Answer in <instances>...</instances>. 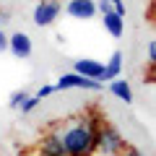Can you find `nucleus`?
I'll return each instance as SVG.
<instances>
[{"mask_svg":"<svg viewBox=\"0 0 156 156\" xmlns=\"http://www.w3.org/2000/svg\"><path fill=\"white\" fill-rule=\"evenodd\" d=\"M109 91H112V96L122 99L125 104L133 101V89H130V83L125 81V78H115V81H109Z\"/></svg>","mask_w":156,"mask_h":156,"instance_id":"nucleus-10","label":"nucleus"},{"mask_svg":"<svg viewBox=\"0 0 156 156\" xmlns=\"http://www.w3.org/2000/svg\"><path fill=\"white\" fill-rule=\"evenodd\" d=\"M65 13L70 18H78V21H89L99 13V8H96L94 0H70L65 5Z\"/></svg>","mask_w":156,"mask_h":156,"instance_id":"nucleus-5","label":"nucleus"},{"mask_svg":"<svg viewBox=\"0 0 156 156\" xmlns=\"http://www.w3.org/2000/svg\"><path fill=\"white\" fill-rule=\"evenodd\" d=\"M60 13H62V3H57V0H42L34 8V23L37 26H50V23L57 21Z\"/></svg>","mask_w":156,"mask_h":156,"instance_id":"nucleus-4","label":"nucleus"},{"mask_svg":"<svg viewBox=\"0 0 156 156\" xmlns=\"http://www.w3.org/2000/svg\"><path fill=\"white\" fill-rule=\"evenodd\" d=\"M125 156H143V154H140L138 148H133V146H128V148H125Z\"/></svg>","mask_w":156,"mask_h":156,"instance_id":"nucleus-18","label":"nucleus"},{"mask_svg":"<svg viewBox=\"0 0 156 156\" xmlns=\"http://www.w3.org/2000/svg\"><path fill=\"white\" fill-rule=\"evenodd\" d=\"M62 89H89V91H101L104 89V81H96V78H86L81 73H68V76H60L57 81V91Z\"/></svg>","mask_w":156,"mask_h":156,"instance_id":"nucleus-3","label":"nucleus"},{"mask_svg":"<svg viewBox=\"0 0 156 156\" xmlns=\"http://www.w3.org/2000/svg\"><path fill=\"white\" fill-rule=\"evenodd\" d=\"M3 52H8V37L3 34V29H0V55Z\"/></svg>","mask_w":156,"mask_h":156,"instance_id":"nucleus-17","label":"nucleus"},{"mask_svg":"<svg viewBox=\"0 0 156 156\" xmlns=\"http://www.w3.org/2000/svg\"><path fill=\"white\" fill-rule=\"evenodd\" d=\"M146 52H148V65H151V68H156V39H151V42H148Z\"/></svg>","mask_w":156,"mask_h":156,"instance_id":"nucleus-13","label":"nucleus"},{"mask_svg":"<svg viewBox=\"0 0 156 156\" xmlns=\"http://www.w3.org/2000/svg\"><path fill=\"white\" fill-rule=\"evenodd\" d=\"M8 52L13 57H18V60H26L31 55V39H29V34H23V31L11 34L8 37Z\"/></svg>","mask_w":156,"mask_h":156,"instance_id":"nucleus-6","label":"nucleus"},{"mask_svg":"<svg viewBox=\"0 0 156 156\" xmlns=\"http://www.w3.org/2000/svg\"><path fill=\"white\" fill-rule=\"evenodd\" d=\"M73 68H76V73H81V76H86V78L104 81V62H99V60H89V57H83V60L73 62Z\"/></svg>","mask_w":156,"mask_h":156,"instance_id":"nucleus-7","label":"nucleus"},{"mask_svg":"<svg viewBox=\"0 0 156 156\" xmlns=\"http://www.w3.org/2000/svg\"><path fill=\"white\" fill-rule=\"evenodd\" d=\"M37 101H39L37 96H29V99H26V101L21 104V112H23V115H29V112H31L34 107H37Z\"/></svg>","mask_w":156,"mask_h":156,"instance_id":"nucleus-16","label":"nucleus"},{"mask_svg":"<svg viewBox=\"0 0 156 156\" xmlns=\"http://www.w3.org/2000/svg\"><path fill=\"white\" fill-rule=\"evenodd\" d=\"M125 140L122 135H120V130L109 128V125H104V128H99V135H96V151H99L101 156H125Z\"/></svg>","mask_w":156,"mask_h":156,"instance_id":"nucleus-2","label":"nucleus"},{"mask_svg":"<svg viewBox=\"0 0 156 156\" xmlns=\"http://www.w3.org/2000/svg\"><path fill=\"white\" fill-rule=\"evenodd\" d=\"M120 73H122V55L120 52H112V57L104 62V81L109 83V81L120 78Z\"/></svg>","mask_w":156,"mask_h":156,"instance_id":"nucleus-11","label":"nucleus"},{"mask_svg":"<svg viewBox=\"0 0 156 156\" xmlns=\"http://www.w3.org/2000/svg\"><path fill=\"white\" fill-rule=\"evenodd\" d=\"M55 91H57V83H47V86H42V89L37 91V99H44V96L55 94Z\"/></svg>","mask_w":156,"mask_h":156,"instance_id":"nucleus-14","label":"nucleus"},{"mask_svg":"<svg viewBox=\"0 0 156 156\" xmlns=\"http://www.w3.org/2000/svg\"><path fill=\"white\" fill-rule=\"evenodd\" d=\"M60 135L68 148V156H91L96 154L99 122H96V117H76L73 122L65 125Z\"/></svg>","mask_w":156,"mask_h":156,"instance_id":"nucleus-1","label":"nucleus"},{"mask_svg":"<svg viewBox=\"0 0 156 156\" xmlns=\"http://www.w3.org/2000/svg\"><path fill=\"white\" fill-rule=\"evenodd\" d=\"M101 23H104L107 34L115 37V39H120V37L125 34V16H117L115 11H112V13H104V16H101Z\"/></svg>","mask_w":156,"mask_h":156,"instance_id":"nucleus-9","label":"nucleus"},{"mask_svg":"<svg viewBox=\"0 0 156 156\" xmlns=\"http://www.w3.org/2000/svg\"><path fill=\"white\" fill-rule=\"evenodd\" d=\"M26 99H29V94H26L23 89H18V91H13V94H11V99H8V107H11V109H21V104H23Z\"/></svg>","mask_w":156,"mask_h":156,"instance_id":"nucleus-12","label":"nucleus"},{"mask_svg":"<svg viewBox=\"0 0 156 156\" xmlns=\"http://www.w3.org/2000/svg\"><path fill=\"white\" fill-rule=\"evenodd\" d=\"M115 13L117 16H125V3H115Z\"/></svg>","mask_w":156,"mask_h":156,"instance_id":"nucleus-19","label":"nucleus"},{"mask_svg":"<svg viewBox=\"0 0 156 156\" xmlns=\"http://www.w3.org/2000/svg\"><path fill=\"white\" fill-rule=\"evenodd\" d=\"M39 154L42 156H68V148H65V143H62V135L60 133H50L42 140V146H39Z\"/></svg>","mask_w":156,"mask_h":156,"instance_id":"nucleus-8","label":"nucleus"},{"mask_svg":"<svg viewBox=\"0 0 156 156\" xmlns=\"http://www.w3.org/2000/svg\"><path fill=\"white\" fill-rule=\"evenodd\" d=\"M96 8H99V13L104 16V13H112V11H115V3H109V0H99Z\"/></svg>","mask_w":156,"mask_h":156,"instance_id":"nucleus-15","label":"nucleus"},{"mask_svg":"<svg viewBox=\"0 0 156 156\" xmlns=\"http://www.w3.org/2000/svg\"><path fill=\"white\" fill-rule=\"evenodd\" d=\"M109 3H125V0H109Z\"/></svg>","mask_w":156,"mask_h":156,"instance_id":"nucleus-20","label":"nucleus"}]
</instances>
